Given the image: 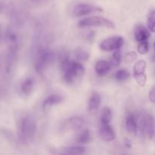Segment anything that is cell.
<instances>
[{
  "mask_svg": "<svg viewBox=\"0 0 155 155\" xmlns=\"http://www.w3.org/2000/svg\"><path fill=\"white\" fill-rule=\"evenodd\" d=\"M147 67V63L145 61L139 60L134 65L133 68V74H139V73H143L145 71Z\"/></svg>",
  "mask_w": 155,
  "mask_h": 155,
  "instance_id": "7402d4cb",
  "label": "cell"
},
{
  "mask_svg": "<svg viewBox=\"0 0 155 155\" xmlns=\"http://www.w3.org/2000/svg\"><path fill=\"white\" fill-rule=\"evenodd\" d=\"M36 132V120L30 115L22 117L18 124V138L21 142L27 143L34 137Z\"/></svg>",
  "mask_w": 155,
  "mask_h": 155,
  "instance_id": "6da1fadb",
  "label": "cell"
},
{
  "mask_svg": "<svg viewBox=\"0 0 155 155\" xmlns=\"http://www.w3.org/2000/svg\"><path fill=\"white\" fill-rule=\"evenodd\" d=\"M64 101V97L60 94H53L47 97L42 103V110L45 114L50 111L51 107L55 104H60Z\"/></svg>",
  "mask_w": 155,
  "mask_h": 155,
  "instance_id": "ba28073f",
  "label": "cell"
},
{
  "mask_svg": "<svg viewBox=\"0 0 155 155\" xmlns=\"http://www.w3.org/2000/svg\"><path fill=\"white\" fill-rule=\"evenodd\" d=\"M151 36V32L145 26L139 24L135 29V39L137 42L148 40Z\"/></svg>",
  "mask_w": 155,
  "mask_h": 155,
  "instance_id": "8fae6325",
  "label": "cell"
},
{
  "mask_svg": "<svg viewBox=\"0 0 155 155\" xmlns=\"http://www.w3.org/2000/svg\"><path fill=\"white\" fill-rule=\"evenodd\" d=\"M121 61H122V53H121V51L120 49L115 50L113 55H112L111 59H110V61L109 62L110 67L117 68L120 64Z\"/></svg>",
  "mask_w": 155,
  "mask_h": 155,
  "instance_id": "ffe728a7",
  "label": "cell"
},
{
  "mask_svg": "<svg viewBox=\"0 0 155 155\" xmlns=\"http://www.w3.org/2000/svg\"><path fill=\"white\" fill-rule=\"evenodd\" d=\"M139 45H138V51L139 54H145L148 52L149 51V43L147 40L141 41L139 42Z\"/></svg>",
  "mask_w": 155,
  "mask_h": 155,
  "instance_id": "d4e9b609",
  "label": "cell"
},
{
  "mask_svg": "<svg viewBox=\"0 0 155 155\" xmlns=\"http://www.w3.org/2000/svg\"><path fill=\"white\" fill-rule=\"evenodd\" d=\"M78 26L82 28L84 27H106L108 29H115L114 23L105 18L101 16H92L83 18L78 23Z\"/></svg>",
  "mask_w": 155,
  "mask_h": 155,
  "instance_id": "3957f363",
  "label": "cell"
},
{
  "mask_svg": "<svg viewBox=\"0 0 155 155\" xmlns=\"http://www.w3.org/2000/svg\"><path fill=\"white\" fill-rule=\"evenodd\" d=\"M33 88H34V80L32 77L26 78L21 85V92H22L23 95H26V96L32 93Z\"/></svg>",
  "mask_w": 155,
  "mask_h": 155,
  "instance_id": "5bb4252c",
  "label": "cell"
},
{
  "mask_svg": "<svg viewBox=\"0 0 155 155\" xmlns=\"http://www.w3.org/2000/svg\"><path fill=\"white\" fill-rule=\"evenodd\" d=\"M94 36H95V33H94V32H91L90 33H89L87 38L89 39H93Z\"/></svg>",
  "mask_w": 155,
  "mask_h": 155,
  "instance_id": "f1b7e54d",
  "label": "cell"
},
{
  "mask_svg": "<svg viewBox=\"0 0 155 155\" xmlns=\"http://www.w3.org/2000/svg\"><path fill=\"white\" fill-rule=\"evenodd\" d=\"M86 152V148L83 146H68L61 148L60 149V154H83Z\"/></svg>",
  "mask_w": 155,
  "mask_h": 155,
  "instance_id": "9a60e30c",
  "label": "cell"
},
{
  "mask_svg": "<svg viewBox=\"0 0 155 155\" xmlns=\"http://www.w3.org/2000/svg\"><path fill=\"white\" fill-rule=\"evenodd\" d=\"M102 12V9L97 6H94L88 3H80L74 7L73 15L74 17H83L93 12Z\"/></svg>",
  "mask_w": 155,
  "mask_h": 155,
  "instance_id": "52a82bcc",
  "label": "cell"
},
{
  "mask_svg": "<svg viewBox=\"0 0 155 155\" xmlns=\"http://www.w3.org/2000/svg\"><path fill=\"white\" fill-rule=\"evenodd\" d=\"M130 77V74L125 68L119 69L115 74V79L119 82L127 81Z\"/></svg>",
  "mask_w": 155,
  "mask_h": 155,
  "instance_id": "44dd1931",
  "label": "cell"
},
{
  "mask_svg": "<svg viewBox=\"0 0 155 155\" xmlns=\"http://www.w3.org/2000/svg\"><path fill=\"white\" fill-rule=\"evenodd\" d=\"M71 72L74 79L75 80L76 78L83 77L86 72V69L81 62L78 61H71Z\"/></svg>",
  "mask_w": 155,
  "mask_h": 155,
  "instance_id": "7c38bea8",
  "label": "cell"
},
{
  "mask_svg": "<svg viewBox=\"0 0 155 155\" xmlns=\"http://www.w3.org/2000/svg\"><path fill=\"white\" fill-rule=\"evenodd\" d=\"M99 136L104 142H112L116 138V134L113 127L109 124H101L99 129Z\"/></svg>",
  "mask_w": 155,
  "mask_h": 155,
  "instance_id": "9c48e42d",
  "label": "cell"
},
{
  "mask_svg": "<svg viewBox=\"0 0 155 155\" xmlns=\"http://www.w3.org/2000/svg\"><path fill=\"white\" fill-rule=\"evenodd\" d=\"M112 119V111L109 107H105L101 110V114L100 115V121L101 124H110Z\"/></svg>",
  "mask_w": 155,
  "mask_h": 155,
  "instance_id": "ac0fdd59",
  "label": "cell"
},
{
  "mask_svg": "<svg viewBox=\"0 0 155 155\" xmlns=\"http://www.w3.org/2000/svg\"><path fill=\"white\" fill-rule=\"evenodd\" d=\"M110 64L105 60H99L96 62L95 66V71L99 76H104L107 74L110 70Z\"/></svg>",
  "mask_w": 155,
  "mask_h": 155,
  "instance_id": "4fadbf2b",
  "label": "cell"
},
{
  "mask_svg": "<svg viewBox=\"0 0 155 155\" xmlns=\"http://www.w3.org/2000/svg\"><path fill=\"white\" fill-rule=\"evenodd\" d=\"M92 136L89 130H83L77 136L76 142L79 144H87L92 141Z\"/></svg>",
  "mask_w": 155,
  "mask_h": 155,
  "instance_id": "e0dca14e",
  "label": "cell"
},
{
  "mask_svg": "<svg viewBox=\"0 0 155 155\" xmlns=\"http://www.w3.org/2000/svg\"><path fill=\"white\" fill-rule=\"evenodd\" d=\"M126 128L129 133H136L138 130V123L133 114H130L126 120Z\"/></svg>",
  "mask_w": 155,
  "mask_h": 155,
  "instance_id": "2e32d148",
  "label": "cell"
},
{
  "mask_svg": "<svg viewBox=\"0 0 155 155\" xmlns=\"http://www.w3.org/2000/svg\"><path fill=\"white\" fill-rule=\"evenodd\" d=\"M124 44V39L120 36H111L105 39L100 43V48L104 51H115L120 49Z\"/></svg>",
  "mask_w": 155,
  "mask_h": 155,
  "instance_id": "277c9868",
  "label": "cell"
},
{
  "mask_svg": "<svg viewBox=\"0 0 155 155\" xmlns=\"http://www.w3.org/2000/svg\"><path fill=\"white\" fill-rule=\"evenodd\" d=\"M140 131L144 136H147L150 139L154 136V120L152 115L145 114L140 122Z\"/></svg>",
  "mask_w": 155,
  "mask_h": 155,
  "instance_id": "5b68a950",
  "label": "cell"
},
{
  "mask_svg": "<svg viewBox=\"0 0 155 155\" xmlns=\"http://www.w3.org/2000/svg\"><path fill=\"white\" fill-rule=\"evenodd\" d=\"M125 146L127 147V148H132L131 142H130V140H128V139H126V140H125Z\"/></svg>",
  "mask_w": 155,
  "mask_h": 155,
  "instance_id": "83f0119b",
  "label": "cell"
},
{
  "mask_svg": "<svg viewBox=\"0 0 155 155\" xmlns=\"http://www.w3.org/2000/svg\"><path fill=\"white\" fill-rule=\"evenodd\" d=\"M74 56L78 61H86L89 59V53L82 48H77L74 51Z\"/></svg>",
  "mask_w": 155,
  "mask_h": 155,
  "instance_id": "d6986e66",
  "label": "cell"
},
{
  "mask_svg": "<svg viewBox=\"0 0 155 155\" xmlns=\"http://www.w3.org/2000/svg\"><path fill=\"white\" fill-rule=\"evenodd\" d=\"M86 121L81 117H72L64 120L62 129L64 131H79L84 128Z\"/></svg>",
  "mask_w": 155,
  "mask_h": 155,
  "instance_id": "8992f818",
  "label": "cell"
},
{
  "mask_svg": "<svg viewBox=\"0 0 155 155\" xmlns=\"http://www.w3.org/2000/svg\"><path fill=\"white\" fill-rule=\"evenodd\" d=\"M138 55L136 54V52L135 51H130L127 54H125V57H124V62H125L127 64H130L133 63L134 61H136L137 60Z\"/></svg>",
  "mask_w": 155,
  "mask_h": 155,
  "instance_id": "484cf974",
  "label": "cell"
},
{
  "mask_svg": "<svg viewBox=\"0 0 155 155\" xmlns=\"http://www.w3.org/2000/svg\"><path fill=\"white\" fill-rule=\"evenodd\" d=\"M148 98H149V100L152 103L155 102V87L153 86L152 89H151V91L149 92V94H148Z\"/></svg>",
  "mask_w": 155,
  "mask_h": 155,
  "instance_id": "4316f807",
  "label": "cell"
},
{
  "mask_svg": "<svg viewBox=\"0 0 155 155\" xmlns=\"http://www.w3.org/2000/svg\"><path fill=\"white\" fill-rule=\"evenodd\" d=\"M134 78L136 80V83L139 85L140 86H145L147 82V76L145 72L139 73V74H133Z\"/></svg>",
  "mask_w": 155,
  "mask_h": 155,
  "instance_id": "cb8c5ba5",
  "label": "cell"
},
{
  "mask_svg": "<svg viewBox=\"0 0 155 155\" xmlns=\"http://www.w3.org/2000/svg\"><path fill=\"white\" fill-rule=\"evenodd\" d=\"M148 29L151 33H154L155 31V12L151 10L148 15Z\"/></svg>",
  "mask_w": 155,
  "mask_h": 155,
  "instance_id": "603a6c76",
  "label": "cell"
},
{
  "mask_svg": "<svg viewBox=\"0 0 155 155\" xmlns=\"http://www.w3.org/2000/svg\"><path fill=\"white\" fill-rule=\"evenodd\" d=\"M2 11V5L0 4V12H1Z\"/></svg>",
  "mask_w": 155,
  "mask_h": 155,
  "instance_id": "f546056e",
  "label": "cell"
},
{
  "mask_svg": "<svg viewBox=\"0 0 155 155\" xmlns=\"http://www.w3.org/2000/svg\"><path fill=\"white\" fill-rule=\"evenodd\" d=\"M101 98L97 92H92L88 101V110L91 113L96 111L100 107Z\"/></svg>",
  "mask_w": 155,
  "mask_h": 155,
  "instance_id": "30bf717a",
  "label": "cell"
},
{
  "mask_svg": "<svg viewBox=\"0 0 155 155\" xmlns=\"http://www.w3.org/2000/svg\"><path fill=\"white\" fill-rule=\"evenodd\" d=\"M55 54L47 48H41L38 51L35 60V69L39 74H42L48 66L54 62Z\"/></svg>",
  "mask_w": 155,
  "mask_h": 155,
  "instance_id": "7a4b0ae2",
  "label": "cell"
}]
</instances>
